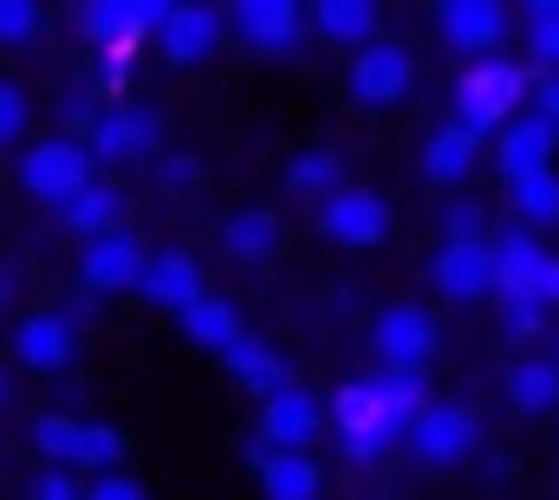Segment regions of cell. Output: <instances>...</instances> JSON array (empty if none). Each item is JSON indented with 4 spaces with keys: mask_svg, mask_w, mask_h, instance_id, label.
<instances>
[{
    "mask_svg": "<svg viewBox=\"0 0 559 500\" xmlns=\"http://www.w3.org/2000/svg\"><path fill=\"white\" fill-rule=\"evenodd\" d=\"M325 416H332V429H338L345 462H378V455H384L391 442H404L411 422H417V416H404V409L391 403V390H384L378 377L345 383V390L325 403Z\"/></svg>",
    "mask_w": 559,
    "mask_h": 500,
    "instance_id": "1",
    "label": "cell"
},
{
    "mask_svg": "<svg viewBox=\"0 0 559 500\" xmlns=\"http://www.w3.org/2000/svg\"><path fill=\"white\" fill-rule=\"evenodd\" d=\"M521 98H527V72L514 59H481L455 85V124L475 136H501L521 118Z\"/></svg>",
    "mask_w": 559,
    "mask_h": 500,
    "instance_id": "2",
    "label": "cell"
},
{
    "mask_svg": "<svg viewBox=\"0 0 559 500\" xmlns=\"http://www.w3.org/2000/svg\"><path fill=\"white\" fill-rule=\"evenodd\" d=\"M20 189L39 195V202H72L92 189V150L79 136H39L26 156H20Z\"/></svg>",
    "mask_w": 559,
    "mask_h": 500,
    "instance_id": "3",
    "label": "cell"
},
{
    "mask_svg": "<svg viewBox=\"0 0 559 500\" xmlns=\"http://www.w3.org/2000/svg\"><path fill=\"white\" fill-rule=\"evenodd\" d=\"M411 79H417V66H411V52H404L397 39H371V46L352 52V98H358L365 111L404 105V98H411Z\"/></svg>",
    "mask_w": 559,
    "mask_h": 500,
    "instance_id": "4",
    "label": "cell"
},
{
    "mask_svg": "<svg viewBox=\"0 0 559 500\" xmlns=\"http://www.w3.org/2000/svg\"><path fill=\"white\" fill-rule=\"evenodd\" d=\"M319 235L338 248H378L391 235V202L378 189H338L332 202H319Z\"/></svg>",
    "mask_w": 559,
    "mask_h": 500,
    "instance_id": "5",
    "label": "cell"
},
{
    "mask_svg": "<svg viewBox=\"0 0 559 500\" xmlns=\"http://www.w3.org/2000/svg\"><path fill=\"white\" fill-rule=\"evenodd\" d=\"M475 436H481V422H475V409L468 403H429L417 422H411V455L429 462V468H449V462H462L468 449H475Z\"/></svg>",
    "mask_w": 559,
    "mask_h": 500,
    "instance_id": "6",
    "label": "cell"
},
{
    "mask_svg": "<svg viewBox=\"0 0 559 500\" xmlns=\"http://www.w3.org/2000/svg\"><path fill=\"white\" fill-rule=\"evenodd\" d=\"M325 429V403L299 383H286L280 396L261 403V449H280V455H306Z\"/></svg>",
    "mask_w": 559,
    "mask_h": 500,
    "instance_id": "7",
    "label": "cell"
},
{
    "mask_svg": "<svg viewBox=\"0 0 559 500\" xmlns=\"http://www.w3.org/2000/svg\"><path fill=\"white\" fill-rule=\"evenodd\" d=\"M371 345H378L384 371H423L436 352V319L423 306H384L371 325Z\"/></svg>",
    "mask_w": 559,
    "mask_h": 500,
    "instance_id": "8",
    "label": "cell"
},
{
    "mask_svg": "<svg viewBox=\"0 0 559 500\" xmlns=\"http://www.w3.org/2000/svg\"><path fill=\"white\" fill-rule=\"evenodd\" d=\"M436 26H442L449 52H462L468 66H481V59H495V46L508 33V13L495 0H449V7H436Z\"/></svg>",
    "mask_w": 559,
    "mask_h": 500,
    "instance_id": "9",
    "label": "cell"
},
{
    "mask_svg": "<svg viewBox=\"0 0 559 500\" xmlns=\"http://www.w3.org/2000/svg\"><path fill=\"white\" fill-rule=\"evenodd\" d=\"M79 273H85V286L92 293H124V286H143V273H150V253H143L138 235H98V241H85L79 253Z\"/></svg>",
    "mask_w": 559,
    "mask_h": 500,
    "instance_id": "10",
    "label": "cell"
},
{
    "mask_svg": "<svg viewBox=\"0 0 559 500\" xmlns=\"http://www.w3.org/2000/svg\"><path fill=\"white\" fill-rule=\"evenodd\" d=\"M228 26H241V39L254 46V52H293L299 46V33H306V13L293 7V0H241V7H228Z\"/></svg>",
    "mask_w": 559,
    "mask_h": 500,
    "instance_id": "11",
    "label": "cell"
},
{
    "mask_svg": "<svg viewBox=\"0 0 559 500\" xmlns=\"http://www.w3.org/2000/svg\"><path fill=\"white\" fill-rule=\"evenodd\" d=\"M222 20L228 13H215V7H169L163 26H156V52L169 66H202L215 52V39H222Z\"/></svg>",
    "mask_w": 559,
    "mask_h": 500,
    "instance_id": "12",
    "label": "cell"
},
{
    "mask_svg": "<svg viewBox=\"0 0 559 500\" xmlns=\"http://www.w3.org/2000/svg\"><path fill=\"white\" fill-rule=\"evenodd\" d=\"M163 143V118L156 111H131V105H118V111H105L98 124H92V163H131L143 150H156Z\"/></svg>",
    "mask_w": 559,
    "mask_h": 500,
    "instance_id": "13",
    "label": "cell"
},
{
    "mask_svg": "<svg viewBox=\"0 0 559 500\" xmlns=\"http://www.w3.org/2000/svg\"><path fill=\"white\" fill-rule=\"evenodd\" d=\"M72 352H79L72 312H33V319H20V332H13V358H20L26 371H66Z\"/></svg>",
    "mask_w": 559,
    "mask_h": 500,
    "instance_id": "14",
    "label": "cell"
},
{
    "mask_svg": "<svg viewBox=\"0 0 559 500\" xmlns=\"http://www.w3.org/2000/svg\"><path fill=\"white\" fill-rule=\"evenodd\" d=\"M554 143H559V130L547 124L540 111H527V118H514V124L495 136V163H501L508 182H521V176L554 169Z\"/></svg>",
    "mask_w": 559,
    "mask_h": 500,
    "instance_id": "15",
    "label": "cell"
},
{
    "mask_svg": "<svg viewBox=\"0 0 559 500\" xmlns=\"http://www.w3.org/2000/svg\"><path fill=\"white\" fill-rule=\"evenodd\" d=\"M547 260H554V253L534 241V228H508V235L495 241V293H501V299H534Z\"/></svg>",
    "mask_w": 559,
    "mask_h": 500,
    "instance_id": "16",
    "label": "cell"
},
{
    "mask_svg": "<svg viewBox=\"0 0 559 500\" xmlns=\"http://www.w3.org/2000/svg\"><path fill=\"white\" fill-rule=\"evenodd\" d=\"M436 286L449 299L495 293V241H442V253H436Z\"/></svg>",
    "mask_w": 559,
    "mask_h": 500,
    "instance_id": "17",
    "label": "cell"
},
{
    "mask_svg": "<svg viewBox=\"0 0 559 500\" xmlns=\"http://www.w3.org/2000/svg\"><path fill=\"white\" fill-rule=\"evenodd\" d=\"M143 293H150V306H169V312H189L195 299H209V286H202V266H195V253H150V273H143Z\"/></svg>",
    "mask_w": 559,
    "mask_h": 500,
    "instance_id": "18",
    "label": "cell"
},
{
    "mask_svg": "<svg viewBox=\"0 0 559 500\" xmlns=\"http://www.w3.org/2000/svg\"><path fill=\"white\" fill-rule=\"evenodd\" d=\"M254 475L267 500H319V462L312 455H280V449H254Z\"/></svg>",
    "mask_w": 559,
    "mask_h": 500,
    "instance_id": "19",
    "label": "cell"
},
{
    "mask_svg": "<svg viewBox=\"0 0 559 500\" xmlns=\"http://www.w3.org/2000/svg\"><path fill=\"white\" fill-rule=\"evenodd\" d=\"M475 156H481V136H475V130L442 124L423 143V176H429V182H462V176L475 169Z\"/></svg>",
    "mask_w": 559,
    "mask_h": 500,
    "instance_id": "20",
    "label": "cell"
},
{
    "mask_svg": "<svg viewBox=\"0 0 559 500\" xmlns=\"http://www.w3.org/2000/svg\"><path fill=\"white\" fill-rule=\"evenodd\" d=\"M59 222H66L72 235H85V241L118 235V228H124V195H118V189H105V182H92L85 195H72V202L59 209Z\"/></svg>",
    "mask_w": 559,
    "mask_h": 500,
    "instance_id": "21",
    "label": "cell"
},
{
    "mask_svg": "<svg viewBox=\"0 0 559 500\" xmlns=\"http://www.w3.org/2000/svg\"><path fill=\"white\" fill-rule=\"evenodd\" d=\"M176 319H182V332H189L202 352H222V358L248 338V332H241V319H235V306H228V299H215V293H209V299H195V306H189V312H176Z\"/></svg>",
    "mask_w": 559,
    "mask_h": 500,
    "instance_id": "22",
    "label": "cell"
},
{
    "mask_svg": "<svg viewBox=\"0 0 559 500\" xmlns=\"http://www.w3.org/2000/svg\"><path fill=\"white\" fill-rule=\"evenodd\" d=\"M228 371H235V383H241V390H254L261 403H267V396H280V390L293 383V377H286V358H280L274 345H261V338H241V345L228 352Z\"/></svg>",
    "mask_w": 559,
    "mask_h": 500,
    "instance_id": "23",
    "label": "cell"
},
{
    "mask_svg": "<svg viewBox=\"0 0 559 500\" xmlns=\"http://www.w3.org/2000/svg\"><path fill=\"white\" fill-rule=\"evenodd\" d=\"M312 26L332 46H371L378 39V7L371 0H319L312 7Z\"/></svg>",
    "mask_w": 559,
    "mask_h": 500,
    "instance_id": "24",
    "label": "cell"
},
{
    "mask_svg": "<svg viewBox=\"0 0 559 500\" xmlns=\"http://www.w3.org/2000/svg\"><path fill=\"white\" fill-rule=\"evenodd\" d=\"M508 403H514L521 416L559 409V365L554 358H521V365L508 371Z\"/></svg>",
    "mask_w": 559,
    "mask_h": 500,
    "instance_id": "25",
    "label": "cell"
},
{
    "mask_svg": "<svg viewBox=\"0 0 559 500\" xmlns=\"http://www.w3.org/2000/svg\"><path fill=\"white\" fill-rule=\"evenodd\" d=\"M222 241H228L235 260H248V266H254V260H274L280 253V215L274 209H241V215L222 228Z\"/></svg>",
    "mask_w": 559,
    "mask_h": 500,
    "instance_id": "26",
    "label": "cell"
},
{
    "mask_svg": "<svg viewBox=\"0 0 559 500\" xmlns=\"http://www.w3.org/2000/svg\"><path fill=\"white\" fill-rule=\"evenodd\" d=\"M286 189L293 195H338L345 189V163H338V150H306V156H293L286 163Z\"/></svg>",
    "mask_w": 559,
    "mask_h": 500,
    "instance_id": "27",
    "label": "cell"
},
{
    "mask_svg": "<svg viewBox=\"0 0 559 500\" xmlns=\"http://www.w3.org/2000/svg\"><path fill=\"white\" fill-rule=\"evenodd\" d=\"M508 195H514V215H521L527 228H559V176L554 169L508 182Z\"/></svg>",
    "mask_w": 559,
    "mask_h": 500,
    "instance_id": "28",
    "label": "cell"
},
{
    "mask_svg": "<svg viewBox=\"0 0 559 500\" xmlns=\"http://www.w3.org/2000/svg\"><path fill=\"white\" fill-rule=\"evenodd\" d=\"M33 442H39V455H46V468H79V455H85V422H72V416H39L33 422Z\"/></svg>",
    "mask_w": 559,
    "mask_h": 500,
    "instance_id": "29",
    "label": "cell"
},
{
    "mask_svg": "<svg viewBox=\"0 0 559 500\" xmlns=\"http://www.w3.org/2000/svg\"><path fill=\"white\" fill-rule=\"evenodd\" d=\"M527 52L547 72H559V0H534L527 7Z\"/></svg>",
    "mask_w": 559,
    "mask_h": 500,
    "instance_id": "30",
    "label": "cell"
},
{
    "mask_svg": "<svg viewBox=\"0 0 559 500\" xmlns=\"http://www.w3.org/2000/svg\"><path fill=\"white\" fill-rule=\"evenodd\" d=\"M124 429H111V422H85V455H79V468H92V475H118V462H124Z\"/></svg>",
    "mask_w": 559,
    "mask_h": 500,
    "instance_id": "31",
    "label": "cell"
},
{
    "mask_svg": "<svg viewBox=\"0 0 559 500\" xmlns=\"http://www.w3.org/2000/svg\"><path fill=\"white\" fill-rule=\"evenodd\" d=\"M39 7L33 0H0V46H26L33 33H39Z\"/></svg>",
    "mask_w": 559,
    "mask_h": 500,
    "instance_id": "32",
    "label": "cell"
},
{
    "mask_svg": "<svg viewBox=\"0 0 559 500\" xmlns=\"http://www.w3.org/2000/svg\"><path fill=\"white\" fill-rule=\"evenodd\" d=\"M26 136V92L13 79H0V150Z\"/></svg>",
    "mask_w": 559,
    "mask_h": 500,
    "instance_id": "33",
    "label": "cell"
},
{
    "mask_svg": "<svg viewBox=\"0 0 559 500\" xmlns=\"http://www.w3.org/2000/svg\"><path fill=\"white\" fill-rule=\"evenodd\" d=\"M540 325H547L540 299H508V338H540Z\"/></svg>",
    "mask_w": 559,
    "mask_h": 500,
    "instance_id": "34",
    "label": "cell"
},
{
    "mask_svg": "<svg viewBox=\"0 0 559 500\" xmlns=\"http://www.w3.org/2000/svg\"><path fill=\"white\" fill-rule=\"evenodd\" d=\"M85 500H150V495H143V481H131V475L118 468V475H98V481L85 488Z\"/></svg>",
    "mask_w": 559,
    "mask_h": 500,
    "instance_id": "35",
    "label": "cell"
},
{
    "mask_svg": "<svg viewBox=\"0 0 559 500\" xmlns=\"http://www.w3.org/2000/svg\"><path fill=\"white\" fill-rule=\"evenodd\" d=\"M33 500H85V495H79V481H72L66 468H39V481H33Z\"/></svg>",
    "mask_w": 559,
    "mask_h": 500,
    "instance_id": "36",
    "label": "cell"
},
{
    "mask_svg": "<svg viewBox=\"0 0 559 500\" xmlns=\"http://www.w3.org/2000/svg\"><path fill=\"white\" fill-rule=\"evenodd\" d=\"M442 228H449V241H488V235H481V215H475L468 202H455V209L442 215Z\"/></svg>",
    "mask_w": 559,
    "mask_h": 500,
    "instance_id": "37",
    "label": "cell"
},
{
    "mask_svg": "<svg viewBox=\"0 0 559 500\" xmlns=\"http://www.w3.org/2000/svg\"><path fill=\"white\" fill-rule=\"evenodd\" d=\"M540 118L559 130V72H540Z\"/></svg>",
    "mask_w": 559,
    "mask_h": 500,
    "instance_id": "38",
    "label": "cell"
},
{
    "mask_svg": "<svg viewBox=\"0 0 559 500\" xmlns=\"http://www.w3.org/2000/svg\"><path fill=\"white\" fill-rule=\"evenodd\" d=\"M534 299H540L547 312H554V306H559V253H554V260H547V273H540V286H534Z\"/></svg>",
    "mask_w": 559,
    "mask_h": 500,
    "instance_id": "39",
    "label": "cell"
},
{
    "mask_svg": "<svg viewBox=\"0 0 559 500\" xmlns=\"http://www.w3.org/2000/svg\"><path fill=\"white\" fill-rule=\"evenodd\" d=\"M163 176H169V182H189V176H195V163H182V156H169V163H163Z\"/></svg>",
    "mask_w": 559,
    "mask_h": 500,
    "instance_id": "40",
    "label": "cell"
},
{
    "mask_svg": "<svg viewBox=\"0 0 559 500\" xmlns=\"http://www.w3.org/2000/svg\"><path fill=\"white\" fill-rule=\"evenodd\" d=\"M7 286H13V279H7V266H0V306H7Z\"/></svg>",
    "mask_w": 559,
    "mask_h": 500,
    "instance_id": "41",
    "label": "cell"
},
{
    "mask_svg": "<svg viewBox=\"0 0 559 500\" xmlns=\"http://www.w3.org/2000/svg\"><path fill=\"white\" fill-rule=\"evenodd\" d=\"M0 409H7V377H0Z\"/></svg>",
    "mask_w": 559,
    "mask_h": 500,
    "instance_id": "42",
    "label": "cell"
},
{
    "mask_svg": "<svg viewBox=\"0 0 559 500\" xmlns=\"http://www.w3.org/2000/svg\"><path fill=\"white\" fill-rule=\"evenodd\" d=\"M554 365H559V352H554Z\"/></svg>",
    "mask_w": 559,
    "mask_h": 500,
    "instance_id": "43",
    "label": "cell"
}]
</instances>
